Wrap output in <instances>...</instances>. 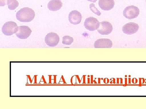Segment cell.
Returning <instances> with one entry per match:
<instances>
[{
	"label": "cell",
	"instance_id": "cell-16",
	"mask_svg": "<svg viewBox=\"0 0 146 109\" xmlns=\"http://www.w3.org/2000/svg\"><path fill=\"white\" fill-rule=\"evenodd\" d=\"M7 0H0V6H4L7 5Z\"/></svg>",
	"mask_w": 146,
	"mask_h": 109
},
{
	"label": "cell",
	"instance_id": "cell-13",
	"mask_svg": "<svg viewBox=\"0 0 146 109\" xmlns=\"http://www.w3.org/2000/svg\"><path fill=\"white\" fill-rule=\"evenodd\" d=\"M7 5L9 9L11 10H14L19 5V3L17 0H7Z\"/></svg>",
	"mask_w": 146,
	"mask_h": 109
},
{
	"label": "cell",
	"instance_id": "cell-15",
	"mask_svg": "<svg viewBox=\"0 0 146 109\" xmlns=\"http://www.w3.org/2000/svg\"><path fill=\"white\" fill-rule=\"evenodd\" d=\"M89 7H90V9L93 13H95L96 15H98V16H101V13H100L99 11L98 10V9L96 8L95 5L94 3L91 4Z\"/></svg>",
	"mask_w": 146,
	"mask_h": 109
},
{
	"label": "cell",
	"instance_id": "cell-14",
	"mask_svg": "<svg viewBox=\"0 0 146 109\" xmlns=\"http://www.w3.org/2000/svg\"><path fill=\"white\" fill-rule=\"evenodd\" d=\"M74 41V39L72 37L69 36H65L63 37L62 43L63 45H70Z\"/></svg>",
	"mask_w": 146,
	"mask_h": 109
},
{
	"label": "cell",
	"instance_id": "cell-2",
	"mask_svg": "<svg viewBox=\"0 0 146 109\" xmlns=\"http://www.w3.org/2000/svg\"><path fill=\"white\" fill-rule=\"evenodd\" d=\"M18 30V26L15 22H6L3 26L2 31L6 36H11L16 34Z\"/></svg>",
	"mask_w": 146,
	"mask_h": 109
},
{
	"label": "cell",
	"instance_id": "cell-11",
	"mask_svg": "<svg viewBox=\"0 0 146 109\" xmlns=\"http://www.w3.org/2000/svg\"><path fill=\"white\" fill-rule=\"evenodd\" d=\"M114 0H99V6L102 10L110 11L115 6Z\"/></svg>",
	"mask_w": 146,
	"mask_h": 109
},
{
	"label": "cell",
	"instance_id": "cell-18",
	"mask_svg": "<svg viewBox=\"0 0 146 109\" xmlns=\"http://www.w3.org/2000/svg\"></svg>",
	"mask_w": 146,
	"mask_h": 109
},
{
	"label": "cell",
	"instance_id": "cell-4",
	"mask_svg": "<svg viewBox=\"0 0 146 109\" xmlns=\"http://www.w3.org/2000/svg\"><path fill=\"white\" fill-rule=\"evenodd\" d=\"M100 23L97 18L94 17L87 18L84 23V26L87 30L90 31H94L98 30L99 28Z\"/></svg>",
	"mask_w": 146,
	"mask_h": 109
},
{
	"label": "cell",
	"instance_id": "cell-3",
	"mask_svg": "<svg viewBox=\"0 0 146 109\" xmlns=\"http://www.w3.org/2000/svg\"><path fill=\"white\" fill-rule=\"evenodd\" d=\"M140 14V10L137 7L131 5L125 9L123 15L125 18L129 20L137 18Z\"/></svg>",
	"mask_w": 146,
	"mask_h": 109
},
{
	"label": "cell",
	"instance_id": "cell-9",
	"mask_svg": "<svg viewBox=\"0 0 146 109\" xmlns=\"http://www.w3.org/2000/svg\"><path fill=\"white\" fill-rule=\"evenodd\" d=\"M94 46L95 48H111L112 42L109 39H99L94 43Z\"/></svg>",
	"mask_w": 146,
	"mask_h": 109
},
{
	"label": "cell",
	"instance_id": "cell-6",
	"mask_svg": "<svg viewBox=\"0 0 146 109\" xmlns=\"http://www.w3.org/2000/svg\"><path fill=\"white\" fill-rule=\"evenodd\" d=\"M113 27L112 24L107 21H103L100 22L98 31L102 35H108L112 32Z\"/></svg>",
	"mask_w": 146,
	"mask_h": 109
},
{
	"label": "cell",
	"instance_id": "cell-12",
	"mask_svg": "<svg viewBox=\"0 0 146 109\" xmlns=\"http://www.w3.org/2000/svg\"><path fill=\"white\" fill-rule=\"evenodd\" d=\"M63 5L60 0H51L48 5L49 10L52 11H57L60 10Z\"/></svg>",
	"mask_w": 146,
	"mask_h": 109
},
{
	"label": "cell",
	"instance_id": "cell-1",
	"mask_svg": "<svg viewBox=\"0 0 146 109\" xmlns=\"http://www.w3.org/2000/svg\"><path fill=\"white\" fill-rule=\"evenodd\" d=\"M35 12L32 9L24 7L18 11L16 14V18L18 21L23 22H31L35 17Z\"/></svg>",
	"mask_w": 146,
	"mask_h": 109
},
{
	"label": "cell",
	"instance_id": "cell-8",
	"mask_svg": "<svg viewBox=\"0 0 146 109\" xmlns=\"http://www.w3.org/2000/svg\"><path fill=\"white\" fill-rule=\"evenodd\" d=\"M139 29L138 24L135 23L130 22L126 24L122 28V31L125 34L131 35L135 34L138 31Z\"/></svg>",
	"mask_w": 146,
	"mask_h": 109
},
{
	"label": "cell",
	"instance_id": "cell-5",
	"mask_svg": "<svg viewBox=\"0 0 146 109\" xmlns=\"http://www.w3.org/2000/svg\"><path fill=\"white\" fill-rule=\"evenodd\" d=\"M59 41V36L54 32H50L45 37V43L47 45L50 47L56 46L58 45Z\"/></svg>",
	"mask_w": 146,
	"mask_h": 109
},
{
	"label": "cell",
	"instance_id": "cell-7",
	"mask_svg": "<svg viewBox=\"0 0 146 109\" xmlns=\"http://www.w3.org/2000/svg\"><path fill=\"white\" fill-rule=\"evenodd\" d=\"M31 32V30L28 26H22L18 27V30L16 35L20 39H26L30 36Z\"/></svg>",
	"mask_w": 146,
	"mask_h": 109
},
{
	"label": "cell",
	"instance_id": "cell-10",
	"mask_svg": "<svg viewBox=\"0 0 146 109\" xmlns=\"http://www.w3.org/2000/svg\"><path fill=\"white\" fill-rule=\"evenodd\" d=\"M68 18L70 23L74 25H77L81 22L82 16L80 12L78 11L74 10L70 13Z\"/></svg>",
	"mask_w": 146,
	"mask_h": 109
},
{
	"label": "cell",
	"instance_id": "cell-17",
	"mask_svg": "<svg viewBox=\"0 0 146 109\" xmlns=\"http://www.w3.org/2000/svg\"><path fill=\"white\" fill-rule=\"evenodd\" d=\"M88 1H89L92 2H96V1H95L94 0H88ZM97 1V0H96Z\"/></svg>",
	"mask_w": 146,
	"mask_h": 109
}]
</instances>
